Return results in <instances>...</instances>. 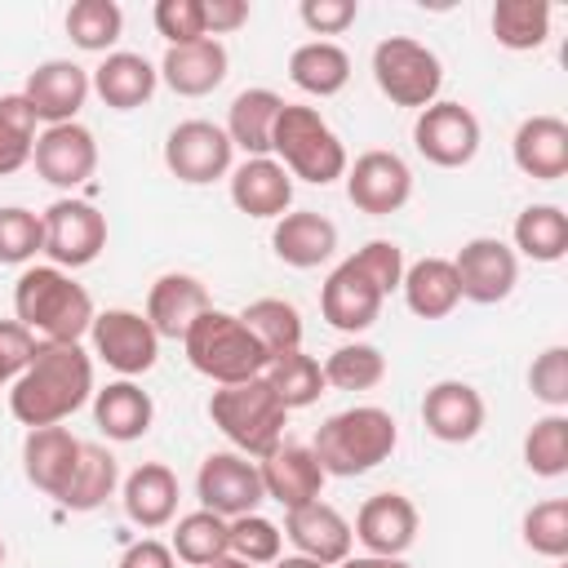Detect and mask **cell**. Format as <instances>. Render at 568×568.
I'll return each mask as SVG.
<instances>
[{"label":"cell","instance_id":"6da1fadb","mask_svg":"<svg viewBox=\"0 0 568 568\" xmlns=\"http://www.w3.org/2000/svg\"><path fill=\"white\" fill-rule=\"evenodd\" d=\"M93 395V355L80 342H36L31 364L9 386L13 417L36 426H62Z\"/></svg>","mask_w":568,"mask_h":568},{"label":"cell","instance_id":"7a4b0ae2","mask_svg":"<svg viewBox=\"0 0 568 568\" xmlns=\"http://www.w3.org/2000/svg\"><path fill=\"white\" fill-rule=\"evenodd\" d=\"M93 297L62 266H27L13 284V320L36 342H80L93 328Z\"/></svg>","mask_w":568,"mask_h":568},{"label":"cell","instance_id":"3957f363","mask_svg":"<svg viewBox=\"0 0 568 568\" xmlns=\"http://www.w3.org/2000/svg\"><path fill=\"white\" fill-rule=\"evenodd\" d=\"M399 444V426L386 408L377 404H355V408H342L333 413L320 430H315V462L324 466V475H337V479H355L373 466H382Z\"/></svg>","mask_w":568,"mask_h":568},{"label":"cell","instance_id":"277c9868","mask_svg":"<svg viewBox=\"0 0 568 568\" xmlns=\"http://www.w3.org/2000/svg\"><path fill=\"white\" fill-rule=\"evenodd\" d=\"M182 346H186L191 368H195L200 377L217 382V386L253 382V377H262L266 364H271V355H266L262 342L244 328V320L231 315V311H217V306H209V311L186 328Z\"/></svg>","mask_w":568,"mask_h":568},{"label":"cell","instance_id":"5b68a950","mask_svg":"<svg viewBox=\"0 0 568 568\" xmlns=\"http://www.w3.org/2000/svg\"><path fill=\"white\" fill-rule=\"evenodd\" d=\"M271 151L280 155L288 178H302L311 186H328L346 178V146L315 106L284 102L271 129Z\"/></svg>","mask_w":568,"mask_h":568},{"label":"cell","instance_id":"8992f818","mask_svg":"<svg viewBox=\"0 0 568 568\" xmlns=\"http://www.w3.org/2000/svg\"><path fill=\"white\" fill-rule=\"evenodd\" d=\"M209 417L235 444V453L262 462L280 444L284 422H288V408L275 399V390L266 386V377H253V382L217 386L209 395Z\"/></svg>","mask_w":568,"mask_h":568},{"label":"cell","instance_id":"52a82bcc","mask_svg":"<svg viewBox=\"0 0 568 568\" xmlns=\"http://www.w3.org/2000/svg\"><path fill=\"white\" fill-rule=\"evenodd\" d=\"M373 80H377V89L395 106L426 111L430 102H439L444 67H439L435 49H426L422 40H413V36H386L373 49Z\"/></svg>","mask_w":568,"mask_h":568},{"label":"cell","instance_id":"ba28073f","mask_svg":"<svg viewBox=\"0 0 568 568\" xmlns=\"http://www.w3.org/2000/svg\"><path fill=\"white\" fill-rule=\"evenodd\" d=\"M231 138L213 120H182L164 138V169L186 186H209L231 173Z\"/></svg>","mask_w":568,"mask_h":568},{"label":"cell","instance_id":"9c48e42d","mask_svg":"<svg viewBox=\"0 0 568 568\" xmlns=\"http://www.w3.org/2000/svg\"><path fill=\"white\" fill-rule=\"evenodd\" d=\"M89 342H93V355L106 368H115L120 377H138V373L155 368V359H160V337H155L151 320L142 311H129V306L98 311Z\"/></svg>","mask_w":568,"mask_h":568},{"label":"cell","instance_id":"30bf717a","mask_svg":"<svg viewBox=\"0 0 568 568\" xmlns=\"http://www.w3.org/2000/svg\"><path fill=\"white\" fill-rule=\"evenodd\" d=\"M195 497H200L204 510H213L222 519H240V515H253L266 501V488H262L257 462H248L244 453L226 448V453H209L200 462Z\"/></svg>","mask_w":568,"mask_h":568},{"label":"cell","instance_id":"8fae6325","mask_svg":"<svg viewBox=\"0 0 568 568\" xmlns=\"http://www.w3.org/2000/svg\"><path fill=\"white\" fill-rule=\"evenodd\" d=\"M40 217H44V253L62 271H80V266L98 262V253L106 248V217L89 200L62 195Z\"/></svg>","mask_w":568,"mask_h":568},{"label":"cell","instance_id":"7c38bea8","mask_svg":"<svg viewBox=\"0 0 568 568\" xmlns=\"http://www.w3.org/2000/svg\"><path fill=\"white\" fill-rule=\"evenodd\" d=\"M479 120L462 102H430L413 120V146L439 169H462L479 155Z\"/></svg>","mask_w":568,"mask_h":568},{"label":"cell","instance_id":"4fadbf2b","mask_svg":"<svg viewBox=\"0 0 568 568\" xmlns=\"http://www.w3.org/2000/svg\"><path fill=\"white\" fill-rule=\"evenodd\" d=\"M453 271H457V284H462V297L466 302L497 306L519 284V253L510 244H501L497 235H475L453 257Z\"/></svg>","mask_w":568,"mask_h":568},{"label":"cell","instance_id":"5bb4252c","mask_svg":"<svg viewBox=\"0 0 568 568\" xmlns=\"http://www.w3.org/2000/svg\"><path fill=\"white\" fill-rule=\"evenodd\" d=\"M346 200L368 217H390L413 200V169L395 151H364L346 164Z\"/></svg>","mask_w":568,"mask_h":568},{"label":"cell","instance_id":"9a60e30c","mask_svg":"<svg viewBox=\"0 0 568 568\" xmlns=\"http://www.w3.org/2000/svg\"><path fill=\"white\" fill-rule=\"evenodd\" d=\"M36 173L58 186V191H75L93 178L98 169V142L84 124H49L44 133H36V151H31Z\"/></svg>","mask_w":568,"mask_h":568},{"label":"cell","instance_id":"2e32d148","mask_svg":"<svg viewBox=\"0 0 568 568\" xmlns=\"http://www.w3.org/2000/svg\"><path fill=\"white\" fill-rule=\"evenodd\" d=\"M89 93H93V80H89V71H84L80 62H71V58H49V62H40V67L27 75V84H22V98L31 102L36 120H44V129H49V124H71Z\"/></svg>","mask_w":568,"mask_h":568},{"label":"cell","instance_id":"e0dca14e","mask_svg":"<svg viewBox=\"0 0 568 568\" xmlns=\"http://www.w3.org/2000/svg\"><path fill=\"white\" fill-rule=\"evenodd\" d=\"M382 288L346 257L342 266H333V275L320 288V315L337 328V333H364L377 315H382Z\"/></svg>","mask_w":568,"mask_h":568},{"label":"cell","instance_id":"ac0fdd59","mask_svg":"<svg viewBox=\"0 0 568 568\" xmlns=\"http://www.w3.org/2000/svg\"><path fill=\"white\" fill-rule=\"evenodd\" d=\"M257 475H262V488L271 501H280L284 510H297L306 501H320V488H324V466L315 462V453L306 444H275L262 462H257Z\"/></svg>","mask_w":568,"mask_h":568},{"label":"cell","instance_id":"d6986e66","mask_svg":"<svg viewBox=\"0 0 568 568\" xmlns=\"http://www.w3.org/2000/svg\"><path fill=\"white\" fill-rule=\"evenodd\" d=\"M284 537L297 546V555H306L315 564H328V568H337L351 555V541H355L346 515L328 501H306L297 510H284Z\"/></svg>","mask_w":568,"mask_h":568},{"label":"cell","instance_id":"ffe728a7","mask_svg":"<svg viewBox=\"0 0 568 568\" xmlns=\"http://www.w3.org/2000/svg\"><path fill=\"white\" fill-rule=\"evenodd\" d=\"M484 417H488L484 395L470 382H457V377L435 382L422 399V422L444 444H470L484 430Z\"/></svg>","mask_w":568,"mask_h":568},{"label":"cell","instance_id":"44dd1931","mask_svg":"<svg viewBox=\"0 0 568 568\" xmlns=\"http://www.w3.org/2000/svg\"><path fill=\"white\" fill-rule=\"evenodd\" d=\"M80 448H84V439H75L67 426H36L22 439V470L44 497L62 501V493L71 488V475L80 466Z\"/></svg>","mask_w":568,"mask_h":568},{"label":"cell","instance_id":"7402d4cb","mask_svg":"<svg viewBox=\"0 0 568 568\" xmlns=\"http://www.w3.org/2000/svg\"><path fill=\"white\" fill-rule=\"evenodd\" d=\"M351 532L359 537V546L368 555H395V559H404V550L417 541V506L404 493H373L359 506Z\"/></svg>","mask_w":568,"mask_h":568},{"label":"cell","instance_id":"603a6c76","mask_svg":"<svg viewBox=\"0 0 568 568\" xmlns=\"http://www.w3.org/2000/svg\"><path fill=\"white\" fill-rule=\"evenodd\" d=\"M209 306H213V302H209V288H204L195 275H186V271L160 275V280L151 284V293H146V320H151L155 337H173V342H182L186 328H191Z\"/></svg>","mask_w":568,"mask_h":568},{"label":"cell","instance_id":"cb8c5ba5","mask_svg":"<svg viewBox=\"0 0 568 568\" xmlns=\"http://www.w3.org/2000/svg\"><path fill=\"white\" fill-rule=\"evenodd\" d=\"M226 44L204 36L191 44H169L164 62H160V80L178 93V98H204L226 80Z\"/></svg>","mask_w":568,"mask_h":568},{"label":"cell","instance_id":"d4e9b609","mask_svg":"<svg viewBox=\"0 0 568 568\" xmlns=\"http://www.w3.org/2000/svg\"><path fill=\"white\" fill-rule=\"evenodd\" d=\"M510 155H515L519 173H528L537 182H559L568 173V124L559 115H528L515 129Z\"/></svg>","mask_w":568,"mask_h":568},{"label":"cell","instance_id":"484cf974","mask_svg":"<svg viewBox=\"0 0 568 568\" xmlns=\"http://www.w3.org/2000/svg\"><path fill=\"white\" fill-rule=\"evenodd\" d=\"M231 204L248 217H284L293 204V178L271 155L244 160L240 169H231Z\"/></svg>","mask_w":568,"mask_h":568},{"label":"cell","instance_id":"4316f807","mask_svg":"<svg viewBox=\"0 0 568 568\" xmlns=\"http://www.w3.org/2000/svg\"><path fill=\"white\" fill-rule=\"evenodd\" d=\"M271 248L284 266H297V271H311L320 262L333 257L337 248V226L315 213V209H297V213H284L275 217V231H271Z\"/></svg>","mask_w":568,"mask_h":568},{"label":"cell","instance_id":"83f0119b","mask_svg":"<svg viewBox=\"0 0 568 568\" xmlns=\"http://www.w3.org/2000/svg\"><path fill=\"white\" fill-rule=\"evenodd\" d=\"M93 422H98V430L106 439L133 444V439H142L151 430L155 404L133 377H120V382H106L102 390H93Z\"/></svg>","mask_w":568,"mask_h":568},{"label":"cell","instance_id":"f1b7e54d","mask_svg":"<svg viewBox=\"0 0 568 568\" xmlns=\"http://www.w3.org/2000/svg\"><path fill=\"white\" fill-rule=\"evenodd\" d=\"M93 93L111 106V111H133L142 102H151L155 84H160V71L142 58V53H129V49H115L106 53L98 67H93Z\"/></svg>","mask_w":568,"mask_h":568},{"label":"cell","instance_id":"f546056e","mask_svg":"<svg viewBox=\"0 0 568 568\" xmlns=\"http://www.w3.org/2000/svg\"><path fill=\"white\" fill-rule=\"evenodd\" d=\"M124 515L138 528H164L178 515V475L164 462H142L120 488Z\"/></svg>","mask_w":568,"mask_h":568},{"label":"cell","instance_id":"4dcf8cb0","mask_svg":"<svg viewBox=\"0 0 568 568\" xmlns=\"http://www.w3.org/2000/svg\"><path fill=\"white\" fill-rule=\"evenodd\" d=\"M404 302L417 320H444L457 311L462 302V284L453 271V257H422L413 266H404Z\"/></svg>","mask_w":568,"mask_h":568},{"label":"cell","instance_id":"1f68e13d","mask_svg":"<svg viewBox=\"0 0 568 568\" xmlns=\"http://www.w3.org/2000/svg\"><path fill=\"white\" fill-rule=\"evenodd\" d=\"M280 106H284V98L275 89H244V93H235V102L226 111V124H222L231 146H240L248 160L271 155V129H275Z\"/></svg>","mask_w":568,"mask_h":568},{"label":"cell","instance_id":"d6a6232c","mask_svg":"<svg viewBox=\"0 0 568 568\" xmlns=\"http://www.w3.org/2000/svg\"><path fill=\"white\" fill-rule=\"evenodd\" d=\"M288 80L311 98H333L351 80V58L333 40H306L288 53Z\"/></svg>","mask_w":568,"mask_h":568},{"label":"cell","instance_id":"836d02e7","mask_svg":"<svg viewBox=\"0 0 568 568\" xmlns=\"http://www.w3.org/2000/svg\"><path fill=\"white\" fill-rule=\"evenodd\" d=\"M169 550H173V559H182V564L209 568L213 559L231 555V519H222V515H213V510L200 506V510H191V515L178 519Z\"/></svg>","mask_w":568,"mask_h":568},{"label":"cell","instance_id":"e575fe53","mask_svg":"<svg viewBox=\"0 0 568 568\" xmlns=\"http://www.w3.org/2000/svg\"><path fill=\"white\" fill-rule=\"evenodd\" d=\"M262 377H266V386L275 390V399H280L288 413H293V408H306V404H315V399L324 395V368H320V359L306 355L302 346L275 355Z\"/></svg>","mask_w":568,"mask_h":568},{"label":"cell","instance_id":"d590c367","mask_svg":"<svg viewBox=\"0 0 568 568\" xmlns=\"http://www.w3.org/2000/svg\"><path fill=\"white\" fill-rule=\"evenodd\" d=\"M515 253L532 262H559L568 253V217L559 204H528L515 217Z\"/></svg>","mask_w":568,"mask_h":568},{"label":"cell","instance_id":"8d00e7d4","mask_svg":"<svg viewBox=\"0 0 568 568\" xmlns=\"http://www.w3.org/2000/svg\"><path fill=\"white\" fill-rule=\"evenodd\" d=\"M240 320H244V328L262 342V351H266L271 359L302 346V311H297L293 302H284V297H257V302H248V306L240 311Z\"/></svg>","mask_w":568,"mask_h":568},{"label":"cell","instance_id":"74e56055","mask_svg":"<svg viewBox=\"0 0 568 568\" xmlns=\"http://www.w3.org/2000/svg\"><path fill=\"white\" fill-rule=\"evenodd\" d=\"M115 484H120L115 457H111L102 444H84V448H80V466H75V475H71V488L62 493V506L89 515V510L106 506V497H115Z\"/></svg>","mask_w":568,"mask_h":568},{"label":"cell","instance_id":"f35d334b","mask_svg":"<svg viewBox=\"0 0 568 568\" xmlns=\"http://www.w3.org/2000/svg\"><path fill=\"white\" fill-rule=\"evenodd\" d=\"M493 36L497 44L528 53L537 44H546L550 36V4L546 0H497L493 4Z\"/></svg>","mask_w":568,"mask_h":568},{"label":"cell","instance_id":"ab89813d","mask_svg":"<svg viewBox=\"0 0 568 568\" xmlns=\"http://www.w3.org/2000/svg\"><path fill=\"white\" fill-rule=\"evenodd\" d=\"M124 31V13L115 0H75L67 9V36L84 53H106Z\"/></svg>","mask_w":568,"mask_h":568},{"label":"cell","instance_id":"60d3db41","mask_svg":"<svg viewBox=\"0 0 568 568\" xmlns=\"http://www.w3.org/2000/svg\"><path fill=\"white\" fill-rule=\"evenodd\" d=\"M320 368H324V386H337V390H373L386 377V355L377 346H368V342H346Z\"/></svg>","mask_w":568,"mask_h":568},{"label":"cell","instance_id":"b9f144b4","mask_svg":"<svg viewBox=\"0 0 568 568\" xmlns=\"http://www.w3.org/2000/svg\"><path fill=\"white\" fill-rule=\"evenodd\" d=\"M36 111L22 93H4L0 98V178L18 173L31 151H36Z\"/></svg>","mask_w":568,"mask_h":568},{"label":"cell","instance_id":"7bdbcfd3","mask_svg":"<svg viewBox=\"0 0 568 568\" xmlns=\"http://www.w3.org/2000/svg\"><path fill=\"white\" fill-rule=\"evenodd\" d=\"M524 466L541 479H559L568 470V417L564 413H546L532 422V430L524 435Z\"/></svg>","mask_w":568,"mask_h":568},{"label":"cell","instance_id":"ee69618b","mask_svg":"<svg viewBox=\"0 0 568 568\" xmlns=\"http://www.w3.org/2000/svg\"><path fill=\"white\" fill-rule=\"evenodd\" d=\"M524 546L532 555H546V559H564L568 555V497L537 501L524 515Z\"/></svg>","mask_w":568,"mask_h":568},{"label":"cell","instance_id":"f6af8a7d","mask_svg":"<svg viewBox=\"0 0 568 568\" xmlns=\"http://www.w3.org/2000/svg\"><path fill=\"white\" fill-rule=\"evenodd\" d=\"M36 253H44V217L22 204H4L0 209V262L22 266Z\"/></svg>","mask_w":568,"mask_h":568},{"label":"cell","instance_id":"bcb514c9","mask_svg":"<svg viewBox=\"0 0 568 568\" xmlns=\"http://www.w3.org/2000/svg\"><path fill=\"white\" fill-rule=\"evenodd\" d=\"M280 546H284V532L280 524H271L266 515H240L231 519V555L244 559V564H275L280 559Z\"/></svg>","mask_w":568,"mask_h":568},{"label":"cell","instance_id":"7dc6e473","mask_svg":"<svg viewBox=\"0 0 568 568\" xmlns=\"http://www.w3.org/2000/svg\"><path fill=\"white\" fill-rule=\"evenodd\" d=\"M528 390H532L541 404H550L555 413L568 404V351H564V346H546V351L532 359V368H528Z\"/></svg>","mask_w":568,"mask_h":568},{"label":"cell","instance_id":"c3c4849f","mask_svg":"<svg viewBox=\"0 0 568 568\" xmlns=\"http://www.w3.org/2000/svg\"><path fill=\"white\" fill-rule=\"evenodd\" d=\"M151 18H155V31L169 44L204 40V0H160Z\"/></svg>","mask_w":568,"mask_h":568},{"label":"cell","instance_id":"681fc988","mask_svg":"<svg viewBox=\"0 0 568 568\" xmlns=\"http://www.w3.org/2000/svg\"><path fill=\"white\" fill-rule=\"evenodd\" d=\"M351 262L382 288V297L404 284V248H399L395 240H368Z\"/></svg>","mask_w":568,"mask_h":568},{"label":"cell","instance_id":"f907efd6","mask_svg":"<svg viewBox=\"0 0 568 568\" xmlns=\"http://www.w3.org/2000/svg\"><path fill=\"white\" fill-rule=\"evenodd\" d=\"M297 18L315 36H342L359 18V4L355 0H302L297 4Z\"/></svg>","mask_w":568,"mask_h":568},{"label":"cell","instance_id":"816d5d0a","mask_svg":"<svg viewBox=\"0 0 568 568\" xmlns=\"http://www.w3.org/2000/svg\"><path fill=\"white\" fill-rule=\"evenodd\" d=\"M36 337L18 320H0V386H13V377L31 364Z\"/></svg>","mask_w":568,"mask_h":568},{"label":"cell","instance_id":"f5cc1de1","mask_svg":"<svg viewBox=\"0 0 568 568\" xmlns=\"http://www.w3.org/2000/svg\"><path fill=\"white\" fill-rule=\"evenodd\" d=\"M248 22V4L244 0H204V36H231Z\"/></svg>","mask_w":568,"mask_h":568},{"label":"cell","instance_id":"db71d44e","mask_svg":"<svg viewBox=\"0 0 568 568\" xmlns=\"http://www.w3.org/2000/svg\"><path fill=\"white\" fill-rule=\"evenodd\" d=\"M115 568H178V559H173V550H169L164 541L142 537V541H133V546L120 555Z\"/></svg>","mask_w":568,"mask_h":568},{"label":"cell","instance_id":"11a10c76","mask_svg":"<svg viewBox=\"0 0 568 568\" xmlns=\"http://www.w3.org/2000/svg\"><path fill=\"white\" fill-rule=\"evenodd\" d=\"M337 568H413V564L395 559V555H346Z\"/></svg>","mask_w":568,"mask_h":568},{"label":"cell","instance_id":"9f6ffc18","mask_svg":"<svg viewBox=\"0 0 568 568\" xmlns=\"http://www.w3.org/2000/svg\"><path fill=\"white\" fill-rule=\"evenodd\" d=\"M271 568H328V564H315V559H306V555H284V559H275Z\"/></svg>","mask_w":568,"mask_h":568},{"label":"cell","instance_id":"6f0895ef","mask_svg":"<svg viewBox=\"0 0 568 568\" xmlns=\"http://www.w3.org/2000/svg\"><path fill=\"white\" fill-rule=\"evenodd\" d=\"M209 568H253V564H244V559H235V555H222V559H213Z\"/></svg>","mask_w":568,"mask_h":568},{"label":"cell","instance_id":"680465c9","mask_svg":"<svg viewBox=\"0 0 568 568\" xmlns=\"http://www.w3.org/2000/svg\"><path fill=\"white\" fill-rule=\"evenodd\" d=\"M0 564H4V541H0Z\"/></svg>","mask_w":568,"mask_h":568}]
</instances>
